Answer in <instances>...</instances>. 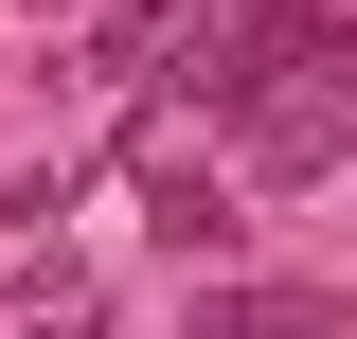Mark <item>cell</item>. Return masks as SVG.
<instances>
[{
  "label": "cell",
  "mask_w": 357,
  "mask_h": 339,
  "mask_svg": "<svg viewBox=\"0 0 357 339\" xmlns=\"http://www.w3.org/2000/svg\"><path fill=\"white\" fill-rule=\"evenodd\" d=\"M143 214H161V250H197V268H215L232 232H250V214H232V179H215V161H143Z\"/></svg>",
  "instance_id": "obj_1"
},
{
  "label": "cell",
  "mask_w": 357,
  "mask_h": 339,
  "mask_svg": "<svg viewBox=\"0 0 357 339\" xmlns=\"http://www.w3.org/2000/svg\"><path fill=\"white\" fill-rule=\"evenodd\" d=\"M197 339H340V286H215Z\"/></svg>",
  "instance_id": "obj_2"
},
{
  "label": "cell",
  "mask_w": 357,
  "mask_h": 339,
  "mask_svg": "<svg viewBox=\"0 0 357 339\" xmlns=\"http://www.w3.org/2000/svg\"><path fill=\"white\" fill-rule=\"evenodd\" d=\"M304 54H321V89L357 107V0H321V36H304Z\"/></svg>",
  "instance_id": "obj_3"
}]
</instances>
